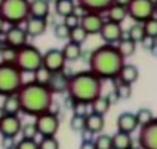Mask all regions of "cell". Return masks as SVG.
<instances>
[{"instance_id":"1","label":"cell","mask_w":157,"mask_h":149,"mask_svg":"<svg viewBox=\"0 0 157 149\" xmlns=\"http://www.w3.org/2000/svg\"><path fill=\"white\" fill-rule=\"evenodd\" d=\"M124 58L112 44H104L91 52L89 58V70L102 81H116L120 69L124 65Z\"/></svg>"},{"instance_id":"2","label":"cell","mask_w":157,"mask_h":149,"mask_svg":"<svg viewBox=\"0 0 157 149\" xmlns=\"http://www.w3.org/2000/svg\"><path fill=\"white\" fill-rule=\"evenodd\" d=\"M17 96L20 100V112L33 117L49 111L53 103V94L48 86L34 81L23 83L17 91Z\"/></svg>"},{"instance_id":"3","label":"cell","mask_w":157,"mask_h":149,"mask_svg":"<svg viewBox=\"0 0 157 149\" xmlns=\"http://www.w3.org/2000/svg\"><path fill=\"white\" fill-rule=\"evenodd\" d=\"M102 79L91 70H83L73 74L69 78L67 95L77 102L91 103L102 94Z\"/></svg>"},{"instance_id":"4","label":"cell","mask_w":157,"mask_h":149,"mask_svg":"<svg viewBox=\"0 0 157 149\" xmlns=\"http://www.w3.org/2000/svg\"><path fill=\"white\" fill-rule=\"evenodd\" d=\"M0 16L8 25H21L29 17V0H0Z\"/></svg>"},{"instance_id":"5","label":"cell","mask_w":157,"mask_h":149,"mask_svg":"<svg viewBox=\"0 0 157 149\" xmlns=\"http://www.w3.org/2000/svg\"><path fill=\"white\" fill-rule=\"evenodd\" d=\"M23 83V73L15 63L0 62V96L16 94Z\"/></svg>"},{"instance_id":"6","label":"cell","mask_w":157,"mask_h":149,"mask_svg":"<svg viewBox=\"0 0 157 149\" xmlns=\"http://www.w3.org/2000/svg\"><path fill=\"white\" fill-rule=\"evenodd\" d=\"M15 65L21 70V73H30L37 70L42 65V53L41 50L34 45H27L21 46L17 49Z\"/></svg>"},{"instance_id":"7","label":"cell","mask_w":157,"mask_h":149,"mask_svg":"<svg viewBox=\"0 0 157 149\" xmlns=\"http://www.w3.org/2000/svg\"><path fill=\"white\" fill-rule=\"evenodd\" d=\"M34 124H36L37 132L41 137L46 136H56L59 129V117L58 113L45 111L40 115L34 116Z\"/></svg>"},{"instance_id":"8","label":"cell","mask_w":157,"mask_h":149,"mask_svg":"<svg viewBox=\"0 0 157 149\" xmlns=\"http://www.w3.org/2000/svg\"><path fill=\"white\" fill-rule=\"evenodd\" d=\"M127 12L135 23H144L155 16V0H131Z\"/></svg>"},{"instance_id":"9","label":"cell","mask_w":157,"mask_h":149,"mask_svg":"<svg viewBox=\"0 0 157 149\" xmlns=\"http://www.w3.org/2000/svg\"><path fill=\"white\" fill-rule=\"evenodd\" d=\"M137 141L140 149H157V117L140 127Z\"/></svg>"},{"instance_id":"10","label":"cell","mask_w":157,"mask_h":149,"mask_svg":"<svg viewBox=\"0 0 157 149\" xmlns=\"http://www.w3.org/2000/svg\"><path fill=\"white\" fill-rule=\"evenodd\" d=\"M4 44L15 49L24 46L28 44V34L25 32L24 27L21 25H10V28L4 30Z\"/></svg>"},{"instance_id":"11","label":"cell","mask_w":157,"mask_h":149,"mask_svg":"<svg viewBox=\"0 0 157 149\" xmlns=\"http://www.w3.org/2000/svg\"><path fill=\"white\" fill-rule=\"evenodd\" d=\"M42 66H45L52 73L65 70L66 59H65L62 49L52 48V49L46 50L45 53H42Z\"/></svg>"},{"instance_id":"12","label":"cell","mask_w":157,"mask_h":149,"mask_svg":"<svg viewBox=\"0 0 157 149\" xmlns=\"http://www.w3.org/2000/svg\"><path fill=\"white\" fill-rule=\"evenodd\" d=\"M23 121L19 115H4L0 119V135L2 137H17L20 135Z\"/></svg>"},{"instance_id":"13","label":"cell","mask_w":157,"mask_h":149,"mask_svg":"<svg viewBox=\"0 0 157 149\" xmlns=\"http://www.w3.org/2000/svg\"><path fill=\"white\" fill-rule=\"evenodd\" d=\"M100 37L102 40L106 42V44H115L123 37L124 34V30H123V27L121 24L119 23H115V21H111V20H104V23L100 28Z\"/></svg>"},{"instance_id":"14","label":"cell","mask_w":157,"mask_h":149,"mask_svg":"<svg viewBox=\"0 0 157 149\" xmlns=\"http://www.w3.org/2000/svg\"><path fill=\"white\" fill-rule=\"evenodd\" d=\"M103 23H104L103 16H102V13H98V12L87 11L86 13L81 17V27L89 33V36L90 34H99Z\"/></svg>"},{"instance_id":"15","label":"cell","mask_w":157,"mask_h":149,"mask_svg":"<svg viewBox=\"0 0 157 149\" xmlns=\"http://www.w3.org/2000/svg\"><path fill=\"white\" fill-rule=\"evenodd\" d=\"M69 78L70 75H67L65 73V70L61 71H54L52 73L50 79L48 82V89L52 91V94H65L67 93V86H69Z\"/></svg>"},{"instance_id":"16","label":"cell","mask_w":157,"mask_h":149,"mask_svg":"<svg viewBox=\"0 0 157 149\" xmlns=\"http://www.w3.org/2000/svg\"><path fill=\"white\" fill-rule=\"evenodd\" d=\"M48 19H42V17H34L29 16L24 23V29L27 32L28 37L36 38L42 36L48 29Z\"/></svg>"},{"instance_id":"17","label":"cell","mask_w":157,"mask_h":149,"mask_svg":"<svg viewBox=\"0 0 157 149\" xmlns=\"http://www.w3.org/2000/svg\"><path fill=\"white\" fill-rule=\"evenodd\" d=\"M116 128L117 131H121V132L125 133H133L135 131L139 128V123L136 119V115L133 112H121L119 116H117L116 120Z\"/></svg>"},{"instance_id":"18","label":"cell","mask_w":157,"mask_h":149,"mask_svg":"<svg viewBox=\"0 0 157 149\" xmlns=\"http://www.w3.org/2000/svg\"><path fill=\"white\" fill-rule=\"evenodd\" d=\"M50 15V4L48 0H29V16L48 19Z\"/></svg>"},{"instance_id":"19","label":"cell","mask_w":157,"mask_h":149,"mask_svg":"<svg viewBox=\"0 0 157 149\" xmlns=\"http://www.w3.org/2000/svg\"><path fill=\"white\" fill-rule=\"evenodd\" d=\"M139 75H140V73H139V69L135 66V65L124 63L123 67L120 69L119 75H117L116 81L128 83V85H133V83L139 79Z\"/></svg>"},{"instance_id":"20","label":"cell","mask_w":157,"mask_h":149,"mask_svg":"<svg viewBox=\"0 0 157 149\" xmlns=\"http://www.w3.org/2000/svg\"><path fill=\"white\" fill-rule=\"evenodd\" d=\"M77 2L79 6L83 7L86 11L103 13V12H106L107 8L114 3V0H77Z\"/></svg>"},{"instance_id":"21","label":"cell","mask_w":157,"mask_h":149,"mask_svg":"<svg viewBox=\"0 0 157 149\" xmlns=\"http://www.w3.org/2000/svg\"><path fill=\"white\" fill-rule=\"evenodd\" d=\"M106 121H104V116L99 115L95 112H90L86 116V129H89L90 132H93L94 135L102 133V131L104 129Z\"/></svg>"},{"instance_id":"22","label":"cell","mask_w":157,"mask_h":149,"mask_svg":"<svg viewBox=\"0 0 157 149\" xmlns=\"http://www.w3.org/2000/svg\"><path fill=\"white\" fill-rule=\"evenodd\" d=\"M106 16H107V20H111V21H115V23L121 24L128 17L127 7H123V6H119V4L112 3L111 6L107 8Z\"/></svg>"},{"instance_id":"23","label":"cell","mask_w":157,"mask_h":149,"mask_svg":"<svg viewBox=\"0 0 157 149\" xmlns=\"http://www.w3.org/2000/svg\"><path fill=\"white\" fill-rule=\"evenodd\" d=\"M62 53L65 55L66 62H77L78 59L82 58L83 50H82V45L69 41L67 44H65V46L62 48Z\"/></svg>"},{"instance_id":"24","label":"cell","mask_w":157,"mask_h":149,"mask_svg":"<svg viewBox=\"0 0 157 149\" xmlns=\"http://www.w3.org/2000/svg\"><path fill=\"white\" fill-rule=\"evenodd\" d=\"M112 137V149H128L133 147V139L131 133H125L121 131H116Z\"/></svg>"},{"instance_id":"25","label":"cell","mask_w":157,"mask_h":149,"mask_svg":"<svg viewBox=\"0 0 157 149\" xmlns=\"http://www.w3.org/2000/svg\"><path fill=\"white\" fill-rule=\"evenodd\" d=\"M136 45L137 44L132 41L131 38L128 37H121L119 41L116 42V49L117 52L121 54V57L125 59V58H128V57H132L135 54V52H136Z\"/></svg>"},{"instance_id":"26","label":"cell","mask_w":157,"mask_h":149,"mask_svg":"<svg viewBox=\"0 0 157 149\" xmlns=\"http://www.w3.org/2000/svg\"><path fill=\"white\" fill-rule=\"evenodd\" d=\"M2 107H3L4 111H6V113H10V115H19L20 100H19V96H17V93L4 96Z\"/></svg>"},{"instance_id":"27","label":"cell","mask_w":157,"mask_h":149,"mask_svg":"<svg viewBox=\"0 0 157 149\" xmlns=\"http://www.w3.org/2000/svg\"><path fill=\"white\" fill-rule=\"evenodd\" d=\"M90 107H91V112H95V113H99V115L104 116L108 111H110L111 103L106 95L100 94L98 98H95L93 102L90 103Z\"/></svg>"},{"instance_id":"28","label":"cell","mask_w":157,"mask_h":149,"mask_svg":"<svg viewBox=\"0 0 157 149\" xmlns=\"http://www.w3.org/2000/svg\"><path fill=\"white\" fill-rule=\"evenodd\" d=\"M74 8H75V0H58V2L54 4L56 15L62 17V19L65 16L73 13Z\"/></svg>"},{"instance_id":"29","label":"cell","mask_w":157,"mask_h":149,"mask_svg":"<svg viewBox=\"0 0 157 149\" xmlns=\"http://www.w3.org/2000/svg\"><path fill=\"white\" fill-rule=\"evenodd\" d=\"M145 36V30H144V25L143 23H135L129 27L128 32H127V37L131 38L132 41H135L136 44H140L141 40Z\"/></svg>"},{"instance_id":"30","label":"cell","mask_w":157,"mask_h":149,"mask_svg":"<svg viewBox=\"0 0 157 149\" xmlns=\"http://www.w3.org/2000/svg\"><path fill=\"white\" fill-rule=\"evenodd\" d=\"M87 37H89V33L81 27L78 25L75 28H71L70 29V36H69V41L71 42H75V44H79V45H83L86 42Z\"/></svg>"},{"instance_id":"31","label":"cell","mask_w":157,"mask_h":149,"mask_svg":"<svg viewBox=\"0 0 157 149\" xmlns=\"http://www.w3.org/2000/svg\"><path fill=\"white\" fill-rule=\"evenodd\" d=\"M135 115H136V119H137V123H139V127L145 125V124L151 123L152 120L155 119V115H153V112H152V109H151V108H148V107H143V108H140L136 113H135Z\"/></svg>"},{"instance_id":"32","label":"cell","mask_w":157,"mask_h":149,"mask_svg":"<svg viewBox=\"0 0 157 149\" xmlns=\"http://www.w3.org/2000/svg\"><path fill=\"white\" fill-rule=\"evenodd\" d=\"M33 74V81L40 83V85H48V82H49L50 79V75H52V71H49L45 66H41L38 67L37 70H34V71L32 73Z\"/></svg>"},{"instance_id":"33","label":"cell","mask_w":157,"mask_h":149,"mask_svg":"<svg viewBox=\"0 0 157 149\" xmlns=\"http://www.w3.org/2000/svg\"><path fill=\"white\" fill-rule=\"evenodd\" d=\"M16 53H17V49L15 48H11L4 44L2 50H0V62H7V63H15V59H16Z\"/></svg>"},{"instance_id":"34","label":"cell","mask_w":157,"mask_h":149,"mask_svg":"<svg viewBox=\"0 0 157 149\" xmlns=\"http://www.w3.org/2000/svg\"><path fill=\"white\" fill-rule=\"evenodd\" d=\"M95 149H112V137L106 133H98L94 139Z\"/></svg>"},{"instance_id":"35","label":"cell","mask_w":157,"mask_h":149,"mask_svg":"<svg viewBox=\"0 0 157 149\" xmlns=\"http://www.w3.org/2000/svg\"><path fill=\"white\" fill-rule=\"evenodd\" d=\"M21 139H30V140H36V137L38 136L36 124L33 123H25V124L21 125V131H20Z\"/></svg>"},{"instance_id":"36","label":"cell","mask_w":157,"mask_h":149,"mask_svg":"<svg viewBox=\"0 0 157 149\" xmlns=\"http://www.w3.org/2000/svg\"><path fill=\"white\" fill-rule=\"evenodd\" d=\"M114 90L116 91V94L120 98V100L121 99H124V100L129 99L131 95H132V91H133L132 90V85H128V83H124V82H119V81H117Z\"/></svg>"},{"instance_id":"37","label":"cell","mask_w":157,"mask_h":149,"mask_svg":"<svg viewBox=\"0 0 157 149\" xmlns=\"http://www.w3.org/2000/svg\"><path fill=\"white\" fill-rule=\"evenodd\" d=\"M38 149H59V141L56 139V136L41 137L38 141Z\"/></svg>"},{"instance_id":"38","label":"cell","mask_w":157,"mask_h":149,"mask_svg":"<svg viewBox=\"0 0 157 149\" xmlns=\"http://www.w3.org/2000/svg\"><path fill=\"white\" fill-rule=\"evenodd\" d=\"M71 111H73V115H78V116H87L89 113L91 112V107H90V103H86V102H74L73 107H71Z\"/></svg>"},{"instance_id":"39","label":"cell","mask_w":157,"mask_h":149,"mask_svg":"<svg viewBox=\"0 0 157 149\" xmlns=\"http://www.w3.org/2000/svg\"><path fill=\"white\" fill-rule=\"evenodd\" d=\"M143 25H144V30H145L147 36L157 38V17L156 16H152L148 20H145L143 23Z\"/></svg>"},{"instance_id":"40","label":"cell","mask_w":157,"mask_h":149,"mask_svg":"<svg viewBox=\"0 0 157 149\" xmlns=\"http://www.w3.org/2000/svg\"><path fill=\"white\" fill-rule=\"evenodd\" d=\"M53 32L56 38H58V40H69V36H70V28L63 23L56 24Z\"/></svg>"},{"instance_id":"41","label":"cell","mask_w":157,"mask_h":149,"mask_svg":"<svg viewBox=\"0 0 157 149\" xmlns=\"http://www.w3.org/2000/svg\"><path fill=\"white\" fill-rule=\"evenodd\" d=\"M70 128L74 132L79 133L81 131H83L86 128V116H78V115H73L70 119Z\"/></svg>"},{"instance_id":"42","label":"cell","mask_w":157,"mask_h":149,"mask_svg":"<svg viewBox=\"0 0 157 149\" xmlns=\"http://www.w3.org/2000/svg\"><path fill=\"white\" fill-rule=\"evenodd\" d=\"M15 149H38V141L30 139H20L16 141Z\"/></svg>"},{"instance_id":"43","label":"cell","mask_w":157,"mask_h":149,"mask_svg":"<svg viewBox=\"0 0 157 149\" xmlns=\"http://www.w3.org/2000/svg\"><path fill=\"white\" fill-rule=\"evenodd\" d=\"M62 23L66 24L67 27L71 29V28H75V27H78V25H81V17L77 16L75 13H70V15H67V16L63 17Z\"/></svg>"},{"instance_id":"44","label":"cell","mask_w":157,"mask_h":149,"mask_svg":"<svg viewBox=\"0 0 157 149\" xmlns=\"http://www.w3.org/2000/svg\"><path fill=\"white\" fill-rule=\"evenodd\" d=\"M140 44H141V46H143L145 50L152 52V50H153L157 46V38L151 37V36H147V34H145Z\"/></svg>"},{"instance_id":"45","label":"cell","mask_w":157,"mask_h":149,"mask_svg":"<svg viewBox=\"0 0 157 149\" xmlns=\"http://www.w3.org/2000/svg\"><path fill=\"white\" fill-rule=\"evenodd\" d=\"M16 141L15 137H2V148L3 149H15Z\"/></svg>"},{"instance_id":"46","label":"cell","mask_w":157,"mask_h":149,"mask_svg":"<svg viewBox=\"0 0 157 149\" xmlns=\"http://www.w3.org/2000/svg\"><path fill=\"white\" fill-rule=\"evenodd\" d=\"M106 96L108 98V100H110L111 106H112V104H116V103H117V102H119V100H120V98H119V96H117V94H116V91H115V90L110 91V93H108Z\"/></svg>"},{"instance_id":"47","label":"cell","mask_w":157,"mask_h":149,"mask_svg":"<svg viewBox=\"0 0 157 149\" xmlns=\"http://www.w3.org/2000/svg\"><path fill=\"white\" fill-rule=\"evenodd\" d=\"M79 149H95L94 140H82Z\"/></svg>"},{"instance_id":"48","label":"cell","mask_w":157,"mask_h":149,"mask_svg":"<svg viewBox=\"0 0 157 149\" xmlns=\"http://www.w3.org/2000/svg\"><path fill=\"white\" fill-rule=\"evenodd\" d=\"M81 136H82V140H94V133L93 132H90L89 129H83V131H81Z\"/></svg>"},{"instance_id":"49","label":"cell","mask_w":157,"mask_h":149,"mask_svg":"<svg viewBox=\"0 0 157 149\" xmlns=\"http://www.w3.org/2000/svg\"><path fill=\"white\" fill-rule=\"evenodd\" d=\"M6 25H7V23L4 21V19L2 16H0V36L4 33V30H6Z\"/></svg>"},{"instance_id":"50","label":"cell","mask_w":157,"mask_h":149,"mask_svg":"<svg viewBox=\"0 0 157 149\" xmlns=\"http://www.w3.org/2000/svg\"><path fill=\"white\" fill-rule=\"evenodd\" d=\"M131 0H114L115 4H119V6H123V7H128Z\"/></svg>"},{"instance_id":"51","label":"cell","mask_w":157,"mask_h":149,"mask_svg":"<svg viewBox=\"0 0 157 149\" xmlns=\"http://www.w3.org/2000/svg\"><path fill=\"white\" fill-rule=\"evenodd\" d=\"M4 115H7V113H6V111H4V109H3V107L0 106V119H2V117H3Z\"/></svg>"},{"instance_id":"52","label":"cell","mask_w":157,"mask_h":149,"mask_svg":"<svg viewBox=\"0 0 157 149\" xmlns=\"http://www.w3.org/2000/svg\"><path fill=\"white\" fill-rule=\"evenodd\" d=\"M155 15H157V0H155Z\"/></svg>"},{"instance_id":"53","label":"cell","mask_w":157,"mask_h":149,"mask_svg":"<svg viewBox=\"0 0 157 149\" xmlns=\"http://www.w3.org/2000/svg\"><path fill=\"white\" fill-rule=\"evenodd\" d=\"M57 2H58V0H48V3H49V4H56Z\"/></svg>"},{"instance_id":"54","label":"cell","mask_w":157,"mask_h":149,"mask_svg":"<svg viewBox=\"0 0 157 149\" xmlns=\"http://www.w3.org/2000/svg\"><path fill=\"white\" fill-rule=\"evenodd\" d=\"M3 45H4V42H3V40L0 38V50H2V48H3Z\"/></svg>"},{"instance_id":"55","label":"cell","mask_w":157,"mask_h":149,"mask_svg":"<svg viewBox=\"0 0 157 149\" xmlns=\"http://www.w3.org/2000/svg\"><path fill=\"white\" fill-rule=\"evenodd\" d=\"M128 149H140V148H136V147H131V148H128Z\"/></svg>"}]
</instances>
